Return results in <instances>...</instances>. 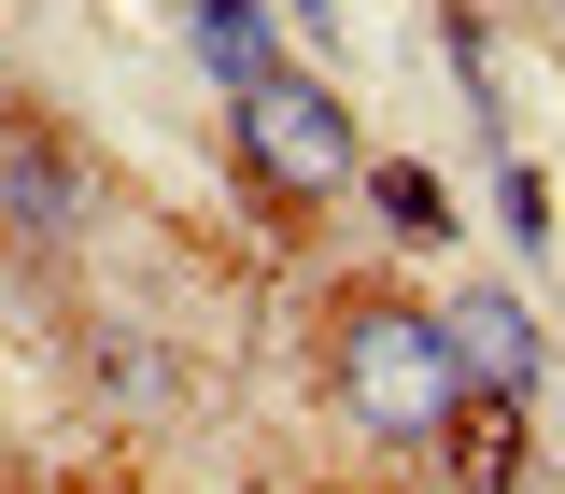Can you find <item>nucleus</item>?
<instances>
[{
    "label": "nucleus",
    "instance_id": "nucleus-3",
    "mask_svg": "<svg viewBox=\"0 0 565 494\" xmlns=\"http://www.w3.org/2000/svg\"><path fill=\"white\" fill-rule=\"evenodd\" d=\"M438 452H452L467 494H509L523 481V396H509V382H467V396L438 410Z\"/></svg>",
    "mask_w": 565,
    "mask_h": 494
},
{
    "label": "nucleus",
    "instance_id": "nucleus-1",
    "mask_svg": "<svg viewBox=\"0 0 565 494\" xmlns=\"http://www.w3.org/2000/svg\"><path fill=\"white\" fill-rule=\"evenodd\" d=\"M467 396V367H452V325L438 311H396V297H353L340 311V410L367 438H438V410Z\"/></svg>",
    "mask_w": 565,
    "mask_h": 494
},
{
    "label": "nucleus",
    "instance_id": "nucleus-7",
    "mask_svg": "<svg viewBox=\"0 0 565 494\" xmlns=\"http://www.w3.org/2000/svg\"><path fill=\"white\" fill-rule=\"evenodd\" d=\"M382 226H396V240H452V198H438V170H411V155H396V170H382Z\"/></svg>",
    "mask_w": 565,
    "mask_h": 494
},
{
    "label": "nucleus",
    "instance_id": "nucleus-4",
    "mask_svg": "<svg viewBox=\"0 0 565 494\" xmlns=\"http://www.w3.org/2000/svg\"><path fill=\"white\" fill-rule=\"evenodd\" d=\"M452 367L537 396V325H523V297H467V311H452Z\"/></svg>",
    "mask_w": 565,
    "mask_h": 494
},
{
    "label": "nucleus",
    "instance_id": "nucleus-6",
    "mask_svg": "<svg viewBox=\"0 0 565 494\" xmlns=\"http://www.w3.org/2000/svg\"><path fill=\"white\" fill-rule=\"evenodd\" d=\"M199 43H212L226 85H269V14H255V0H199Z\"/></svg>",
    "mask_w": 565,
    "mask_h": 494
},
{
    "label": "nucleus",
    "instance_id": "nucleus-2",
    "mask_svg": "<svg viewBox=\"0 0 565 494\" xmlns=\"http://www.w3.org/2000/svg\"><path fill=\"white\" fill-rule=\"evenodd\" d=\"M241 141H255V170H269L282 198H326V184H353V114L326 99V85H297V71L241 85Z\"/></svg>",
    "mask_w": 565,
    "mask_h": 494
},
{
    "label": "nucleus",
    "instance_id": "nucleus-5",
    "mask_svg": "<svg viewBox=\"0 0 565 494\" xmlns=\"http://www.w3.org/2000/svg\"><path fill=\"white\" fill-rule=\"evenodd\" d=\"M0 226H14V240H57V226H71V170H57V141H43V128L0 155Z\"/></svg>",
    "mask_w": 565,
    "mask_h": 494
}]
</instances>
